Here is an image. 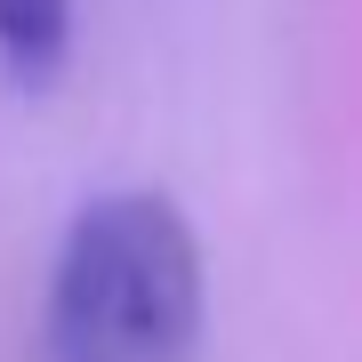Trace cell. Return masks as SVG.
Listing matches in <instances>:
<instances>
[{
	"label": "cell",
	"mask_w": 362,
	"mask_h": 362,
	"mask_svg": "<svg viewBox=\"0 0 362 362\" xmlns=\"http://www.w3.org/2000/svg\"><path fill=\"white\" fill-rule=\"evenodd\" d=\"M73 49V0H0V65L16 89H49Z\"/></svg>",
	"instance_id": "7a4b0ae2"
},
{
	"label": "cell",
	"mask_w": 362,
	"mask_h": 362,
	"mask_svg": "<svg viewBox=\"0 0 362 362\" xmlns=\"http://www.w3.org/2000/svg\"><path fill=\"white\" fill-rule=\"evenodd\" d=\"M202 338V242L169 194H97L49 282L57 362H185Z\"/></svg>",
	"instance_id": "6da1fadb"
}]
</instances>
